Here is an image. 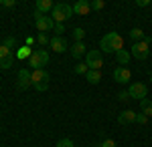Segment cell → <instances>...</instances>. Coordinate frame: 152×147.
Wrapping results in <instances>:
<instances>
[{"label":"cell","mask_w":152,"mask_h":147,"mask_svg":"<svg viewBox=\"0 0 152 147\" xmlns=\"http://www.w3.org/2000/svg\"><path fill=\"white\" fill-rule=\"evenodd\" d=\"M85 79H87V83H91V85H97V83L102 81V73H99V71H87Z\"/></svg>","instance_id":"cell-19"},{"label":"cell","mask_w":152,"mask_h":147,"mask_svg":"<svg viewBox=\"0 0 152 147\" xmlns=\"http://www.w3.org/2000/svg\"><path fill=\"white\" fill-rule=\"evenodd\" d=\"M130 77H132V73L128 71V67H118L114 71V81L120 83V85H124V83H128Z\"/></svg>","instance_id":"cell-13"},{"label":"cell","mask_w":152,"mask_h":147,"mask_svg":"<svg viewBox=\"0 0 152 147\" xmlns=\"http://www.w3.org/2000/svg\"><path fill=\"white\" fill-rule=\"evenodd\" d=\"M130 58H132V55H130L128 50H124V48H122L120 53H116V61H118L120 67H126V65L130 63Z\"/></svg>","instance_id":"cell-17"},{"label":"cell","mask_w":152,"mask_h":147,"mask_svg":"<svg viewBox=\"0 0 152 147\" xmlns=\"http://www.w3.org/2000/svg\"><path fill=\"white\" fill-rule=\"evenodd\" d=\"M49 40H51V38H47V34H45V32L37 34V43H39V45H49Z\"/></svg>","instance_id":"cell-24"},{"label":"cell","mask_w":152,"mask_h":147,"mask_svg":"<svg viewBox=\"0 0 152 147\" xmlns=\"http://www.w3.org/2000/svg\"><path fill=\"white\" fill-rule=\"evenodd\" d=\"M130 38H132L134 43H138V40H144L146 36H144V30H142V28H132V30H130Z\"/></svg>","instance_id":"cell-20"},{"label":"cell","mask_w":152,"mask_h":147,"mask_svg":"<svg viewBox=\"0 0 152 147\" xmlns=\"http://www.w3.org/2000/svg\"><path fill=\"white\" fill-rule=\"evenodd\" d=\"M47 63H49V53L47 50H33V55L28 57V65L35 68V71L43 68Z\"/></svg>","instance_id":"cell-5"},{"label":"cell","mask_w":152,"mask_h":147,"mask_svg":"<svg viewBox=\"0 0 152 147\" xmlns=\"http://www.w3.org/2000/svg\"><path fill=\"white\" fill-rule=\"evenodd\" d=\"M49 46H51V50L53 53H65L69 45H67V40L63 38V36H53L51 40H49Z\"/></svg>","instance_id":"cell-11"},{"label":"cell","mask_w":152,"mask_h":147,"mask_svg":"<svg viewBox=\"0 0 152 147\" xmlns=\"http://www.w3.org/2000/svg\"><path fill=\"white\" fill-rule=\"evenodd\" d=\"M89 12H91V2H87V0H77L73 4V14H77V16H87Z\"/></svg>","instance_id":"cell-12"},{"label":"cell","mask_w":152,"mask_h":147,"mask_svg":"<svg viewBox=\"0 0 152 147\" xmlns=\"http://www.w3.org/2000/svg\"><path fill=\"white\" fill-rule=\"evenodd\" d=\"M57 147H75V145H73V141H71V139L65 137V139H59V141H57Z\"/></svg>","instance_id":"cell-25"},{"label":"cell","mask_w":152,"mask_h":147,"mask_svg":"<svg viewBox=\"0 0 152 147\" xmlns=\"http://www.w3.org/2000/svg\"><path fill=\"white\" fill-rule=\"evenodd\" d=\"M53 8H55V4H53L51 0H37V10L35 12L45 14V16H47V12H51Z\"/></svg>","instance_id":"cell-16"},{"label":"cell","mask_w":152,"mask_h":147,"mask_svg":"<svg viewBox=\"0 0 152 147\" xmlns=\"http://www.w3.org/2000/svg\"><path fill=\"white\" fill-rule=\"evenodd\" d=\"M150 81H152V73H150Z\"/></svg>","instance_id":"cell-34"},{"label":"cell","mask_w":152,"mask_h":147,"mask_svg":"<svg viewBox=\"0 0 152 147\" xmlns=\"http://www.w3.org/2000/svg\"><path fill=\"white\" fill-rule=\"evenodd\" d=\"M140 113L146 117H152V101L150 99H142L140 101Z\"/></svg>","instance_id":"cell-18"},{"label":"cell","mask_w":152,"mask_h":147,"mask_svg":"<svg viewBox=\"0 0 152 147\" xmlns=\"http://www.w3.org/2000/svg\"><path fill=\"white\" fill-rule=\"evenodd\" d=\"M12 63H14L12 50L4 45V43H0V68H10Z\"/></svg>","instance_id":"cell-9"},{"label":"cell","mask_w":152,"mask_h":147,"mask_svg":"<svg viewBox=\"0 0 152 147\" xmlns=\"http://www.w3.org/2000/svg\"><path fill=\"white\" fill-rule=\"evenodd\" d=\"M104 6H105L104 0H94V2H91V8H95V10H102Z\"/></svg>","instance_id":"cell-28"},{"label":"cell","mask_w":152,"mask_h":147,"mask_svg":"<svg viewBox=\"0 0 152 147\" xmlns=\"http://www.w3.org/2000/svg\"><path fill=\"white\" fill-rule=\"evenodd\" d=\"M85 65L89 67V71H99L104 67V57L99 50H87L85 55Z\"/></svg>","instance_id":"cell-6"},{"label":"cell","mask_w":152,"mask_h":147,"mask_svg":"<svg viewBox=\"0 0 152 147\" xmlns=\"http://www.w3.org/2000/svg\"><path fill=\"white\" fill-rule=\"evenodd\" d=\"M150 38L146 36L144 40H138V43H132V48H130V55L136 58V61H146L148 55H150Z\"/></svg>","instance_id":"cell-3"},{"label":"cell","mask_w":152,"mask_h":147,"mask_svg":"<svg viewBox=\"0 0 152 147\" xmlns=\"http://www.w3.org/2000/svg\"><path fill=\"white\" fill-rule=\"evenodd\" d=\"M87 71H89V67L85 63H77L75 65V75H87Z\"/></svg>","instance_id":"cell-23"},{"label":"cell","mask_w":152,"mask_h":147,"mask_svg":"<svg viewBox=\"0 0 152 147\" xmlns=\"http://www.w3.org/2000/svg\"><path fill=\"white\" fill-rule=\"evenodd\" d=\"M118 123H120V125L136 123V111H132V109H124L122 113L118 115Z\"/></svg>","instance_id":"cell-14"},{"label":"cell","mask_w":152,"mask_h":147,"mask_svg":"<svg viewBox=\"0 0 152 147\" xmlns=\"http://www.w3.org/2000/svg\"><path fill=\"white\" fill-rule=\"evenodd\" d=\"M35 43H37V38H35V36H28V38H26V46H33Z\"/></svg>","instance_id":"cell-32"},{"label":"cell","mask_w":152,"mask_h":147,"mask_svg":"<svg viewBox=\"0 0 152 147\" xmlns=\"http://www.w3.org/2000/svg\"><path fill=\"white\" fill-rule=\"evenodd\" d=\"M122 45H124V40H122V36L118 32H107L102 36V40H99V48L104 50V53H107V55H116V53H120L122 50Z\"/></svg>","instance_id":"cell-1"},{"label":"cell","mask_w":152,"mask_h":147,"mask_svg":"<svg viewBox=\"0 0 152 147\" xmlns=\"http://www.w3.org/2000/svg\"><path fill=\"white\" fill-rule=\"evenodd\" d=\"M136 4H138V6H150V0H138Z\"/></svg>","instance_id":"cell-33"},{"label":"cell","mask_w":152,"mask_h":147,"mask_svg":"<svg viewBox=\"0 0 152 147\" xmlns=\"http://www.w3.org/2000/svg\"><path fill=\"white\" fill-rule=\"evenodd\" d=\"M146 93H148V89H146V85H144V83H132V85H130V89H128L130 99H138V101L146 99Z\"/></svg>","instance_id":"cell-10"},{"label":"cell","mask_w":152,"mask_h":147,"mask_svg":"<svg viewBox=\"0 0 152 147\" xmlns=\"http://www.w3.org/2000/svg\"><path fill=\"white\" fill-rule=\"evenodd\" d=\"M14 4H16L14 0H2V6H4V8H12Z\"/></svg>","instance_id":"cell-31"},{"label":"cell","mask_w":152,"mask_h":147,"mask_svg":"<svg viewBox=\"0 0 152 147\" xmlns=\"http://www.w3.org/2000/svg\"><path fill=\"white\" fill-rule=\"evenodd\" d=\"M4 45H6V46H8V48H10V50H12V48H14V45H16V40H14L12 36H8V38L4 40Z\"/></svg>","instance_id":"cell-30"},{"label":"cell","mask_w":152,"mask_h":147,"mask_svg":"<svg viewBox=\"0 0 152 147\" xmlns=\"http://www.w3.org/2000/svg\"><path fill=\"white\" fill-rule=\"evenodd\" d=\"M35 26H37V30H39V32H47V30H53L55 22H53V18H51V16H45V14L35 12Z\"/></svg>","instance_id":"cell-7"},{"label":"cell","mask_w":152,"mask_h":147,"mask_svg":"<svg viewBox=\"0 0 152 147\" xmlns=\"http://www.w3.org/2000/svg\"><path fill=\"white\" fill-rule=\"evenodd\" d=\"M83 36H85V30H83V28H73V38H75V43H83Z\"/></svg>","instance_id":"cell-22"},{"label":"cell","mask_w":152,"mask_h":147,"mask_svg":"<svg viewBox=\"0 0 152 147\" xmlns=\"http://www.w3.org/2000/svg\"><path fill=\"white\" fill-rule=\"evenodd\" d=\"M53 30H55V36H61V34L65 32V24H55Z\"/></svg>","instance_id":"cell-27"},{"label":"cell","mask_w":152,"mask_h":147,"mask_svg":"<svg viewBox=\"0 0 152 147\" xmlns=\"http://www.w3.org/2000/svg\"><path fill=\"white\" fill-rule=\"evenodd\" d=\"M118 99H120V101H128L130 99V95H128V91H120V93H118Z\"/></svg>","instance_id":"cell-29"},{"label":"cell","mask_w":152,"mask_h":147,"mask_svg":"<svg viewBox=\"0 0 152 147\" xmlns=\"http://www.w3.org/2000/svg\"><path fill=\"white\" fill-rule=\"evenodd\" d=\"M136 123H138V125H146V123H148V117L142 115V113H136Z\"/></svg>","instance_id":"cell-26"},{"label":"cell","mask_w":152,"mask_h":147,"mask_svg":"<svg viewBox=\"0 0 152 147\" xmlns=\"http://www.w3.org/2000/svg\"><path fill=\"white\" fill-rule=\"evenodd\" d=\"M71 16H73V6L65 4V2L55 4V8L51 10V18L55 24H65V20H69Z\"/></svg>","instance_id":"cell-2"},{"label":"cell","mask_w":152,"mask_h":147,"mask_svg":"<svg viewBox=\"0 0 152 147\" xmlns=\"http://www.w3.org/2000/svg\"><path fill=\"white\" fill-rule=\"evenodd\" d=\"M31 55H33L31 46H20V48L16 50V57H18V58H26V57H31Z\"/></svg>","instance_id":"cell-21"},{"label":"cell","mask_w":152,"mask_h":147,"mask_svg":"<svg viewBox=\"0 0 152 147\" xmlns=\"http://www.w3.org/2000/svg\"><path fill=\"white\" fill-rule=\"evenodd\" d=\"M31 77H33V87H35V91H39V93L47 91V87H49V73L45 71V68L33 71Z\"/></svg>","instance_id":"cell-4"},{"label":"cell","mask_w":152,"mask_h":147,"mask_svg":"<svg viewBox=\"0 0 152 147\" xmlns=\"http://www.w3.org/2000/svg\"><path fill=\"white\" fill-rule=\"evenodd\" d=\"M0 6H2V0H0Z\"/></svg>","instance_id":"cell-35"},{"label":"cell","mask_w":152,"mask_h":147,"mask_svg":"<svg viewBox=\"0 0 152 147\" xmlns=\"http://www.w3.org/2000/svg\"><path fill=\"white\" fill-rule=\"evenodd\" d=\"M33 73H28L26 68H20L18 71V75H16V87L20 91H26L28 87H33V77H31Z\"/></svg>","instance_id":"cell-8"},{"label":"cell","mask_w":152,"mask_h":147,"mask_svg":"<svg viewBox=\"0 0 152 147\" xmlns=\"http://www.w3.org/2000/svg\"><path fill=\"white\" fill-rule=\"evenodd\" d=\"M85 55H87L85 43H73V45H71V57L73 58H83Z\"/></svg>","instance_id":"cell-15"}]
</instances>
